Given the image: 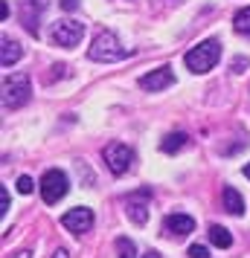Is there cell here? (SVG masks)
Listing matches in <instances>:
<instances>
[{"label":"cell","instance_id":"1","mask_svg":"<svg viewBox=\"0 0 250 258\" xmlns=\"http://www.w3.org/2000/svg\"><path fill=\"white\" fill-rule=\"evenodd\" d=\"M128 52L122 49V44H119V38L111 32V29H99L93 35V44H90V49H87V58L90 61H99V64H114V61L125 58Z\"/></svg>","mask_w":250,"mask_h":258},{"label":"cell","instance_id":"2","mask_svg":"<svg viewBox=\"0 0 250 258\" xmlns=\"http://www.w3.org/2000/svg\"><path fill=\"white\" fill-rule=\"evenodd\" d=\"M183 61H186V67H189L195 76H204V73H210L221 61V44L215 41V38H210V41H201L198 47H192L186 55H183Z\"/></svg>","mask_w":250,"mask_h":258},{"label":"cell","instance_id":"3","mask_svg":"<svg viewBox=\"0 0 250 258\" xmlns=\"http://www.w3.org/2000/svg\"><path fill=\"white\" fill-rule=\"evenodd\" d=\"M29 93H32V87H29V76L26 73H12V76L3 79V107L6 110L24 107L29 102Z\"/></svg>","mask_w":250,"mask_h":258},{"label":"cell","instance_id":"4","mask_svg":"<svg viewBox=\"0 0 250 258\" xmlns=\"http://www.w3.org/2000/svg\"><path fill=\"white\" fill-rule=\"evenodd\" d=\"M38 188H41V198H44V203H59L64 195H67V188H70V180H67V174L64 171H59V168H49V171H44V177H41V183H38Z\"/></svg>","mask_w":250,"mask_h":258},{"label":"cell","instance_id":"5","mask_svg":"<svg viewBox=\"0 0 250 258\" xmlns=\"http://www.w3.org/2000/svg\"><path fill=\"white\" fill-rule=\"evenodd\" d=\"M105 163H108V171L114 177L128 174V171H131V163H134L131 145H125V142H111L105 148Z\"/></svg>","mask_w":250,"mask_h":258},{"label":"cell","instance_id":"6","mask_svg":"<svg viewBox=\"0 0 250 258\" xmlns=\"http://www.w3.org/2000/svg\"><path fill=\"white\" fill-rule=\"evenodd\" d=\"M49 38H53V44H56V47H76V44L84 38V24L70 21V18L56 21L53 29H49Z\"/></svg>","mask_w":250,"mask_h":258},{"label":"cell","instance_id":"7","mask_svg":"<svg viewBox=\"0 0 250 258\" xmlns=\"http://www.w3.org/2000/svg\"><path fill=\"white\" fill-rule=\"evenodd\" d=\"M61 223H64V229H70V232H76V235L90 232V226H93V209L76 206V209H70L61 218Z\"/></svg>","mask_w":250,"mask_h":258},{"label":"cell","instance_id":"8","mask_svg":"<svg viewBox=\"0 0 250 258\" xmlns=\"http://www.w3.org/2000/svg\"><path fill=\"white\" fill-rule=\"evenodd\" d=\"M125 212H128L131 223L143 226V223L148 221V191H145V188H140V191L128 195V198H125Z\"/></svg>","mask_w":250,"mask_h":258},{"label":"cell","instance_id":"9","mask_svg":"<svg viewBox=\"0 0 250 258\" xmlns=\"http://www.w3.org/2000/svg\"><path fill=\"white\" fill-rule=\"evenodd\" d=\"M140 84H143V90H148V93H155V90H166L169 84H175V73H172V67H157V70L145 73L143 79H140Z\"/></svg>","mask_w":250,"mask_h":258},{"label":"cell","instance_id":"10","mask_svg":"<svg viewBox=\"0 0 250 258\" xmlns=\"http://www.w3.org/2000/svg\"><path fill=\"white\" fill-rule=\"evenodd\" d=\"M163 229L172 235H189L192 229H195V221H192L189 215H180V212H175V215H169L166 221H163Z\"/></svg>","mask_w":250,"mask_h":258},{"label":"cell","instance_id":"11","mask_svg":"<svg viewBox=\"0 0 250 258\" xmlns=\"http://www.w3.org/2000/svg\"><path fill=\"white\" fill-rule=\"evenodd\" d=\"M21 55H24V47H21L18 41H12V38H6V41H3V49H0L3 67H15V64L21 61Z\"/></svg>","mask_w":250,"mask_h":258},{"label":"cell","instance_id":"12","mask_svg":"<svg viewBox=\"0 0 250 258\" xmlns=\"http://www.w3.org/2000/svg\"><path fill=\"white\" fill-rule=\"evenodd\" d=\"M221 203H224V209L230 212V215H244V200H241V195H238L233 186H227L224 191H221Z\"/></svg>","mask_w":250,"mask_h":258},{"label":"cell","instance_id":"13","mask_svg":"<svg viewBox=\"0 0 250 258\" xmlns=\"http://www.w3.org/2000/svg\"><path fill=\"white\" fill-rule=\"evenodd\" d=\"M186 145H189V137L180 134V131H175V134H169L166 140L160 142V151L163 154H178V151H183Z\"/></svg>","mask_w":250,"mask_h":258},{"label":"cell","instance_id":"14","mask_svg":"<svg viewBox=\"0 0 250 258\" xmlns=\"http://www.w3.org/2000/svg\"><path fill=\"white\" fill-rule=\"evenodd\" d=\"M233 26H236L238 35L250 38V6H244V9H238L236 18H233Z\"/></svg>","mask_w":250,"mask_h":258},{"label":"cell","instance_id":"15","mask_svg":"<svg viewBox=\"0 0 250 258\" xmlns=\"http://www.w3.org/2000/svg\"><path fill=\"white\" fill-rule=\"evenodd\" d=\"M210 241H213L218 249H227V246L233 244V235L227 232L224 226H210Z\"/></svg>","mask_w":250,"mask_h":258},{"label":"cell","instance_id":"16","mask_svg":"<svg viewBox=\"0 0 250 258\" xmlns=\"http://www.w3.org/2000/svg\"><path fill=\"white\" fill-rule=\"evenodd\" d=\"M117 258H137V246H134L131 238H119L117 241Z\"/></svg>","mask_w":250,"mask_h":258},{"label":"cell","instance_id":"17","mask_svg":"<svg viewBox=\"0 0 250 258\" xmlns=\"http://www.w3.org/2000/svg\"><path fill=\"white\" fill-rule=\"evenodd\" d=\"M18 191H21V195H32V191H35V183H32V177H18Z\"/></svg>","mask_w":250,"mask_h":258},{"label":"cell","instance_id":"18","mask_svg":"<svg viewBox=\"0 0 250 258\" xmlns=\"http://www.w3.org/2000/svg\"><path fill=\"white\" fill-rule=\"evenodd\" d=\"M9 206H12V198H9V191H6V188L0 186V218L9 212Z\"/></svg>","mask_w":250,"mask_h":258},{"label":"cell","instance_id":"19","mask_svg":"<svg viewBox=\"0 0 250 258\" xmlns=\"http://www.w3.org/2000/svg\"><path fill=\"white\" fill-rule=\"evenodd\" d=\"M189 258H210V249L201 244H195V246H189Z\"/></svg>","mask_w":250,"mask_h":258},{"label":"cell","instance_id":"20","mask_svg":"<svg viewBox=\"0 0 250 258\" xmlns=\"http://www.w3.org/2000/svg\"><path fill=\"white\" fill-rule=\"evenodd\" d=\"M61 9L64 12H76L79 9V0H61Z\"/></svg>","mask_w":250,"mask_h":258},{"label":"cell","instance_id":"21","mask_svg":"<svg viewBox=\"0 0 250 258\" xmlns=\"http://www.w3.org/2000/svg\"><path fill=\"white\" fill-rule=\"evenodd\" d=\"M9 15H12V9H9V3H6V0H3V3H0V21H6V18H9Z\"/></svg>","mask_w":250,"mask_h":258},{"label":"cell","instance_id":"22","mask_svg":"<svg viewBox=\"0 0 250 258\" xmlns=\"http://www.w3.org/2000/svg\"><path fill=\"white\" fill-rule=\"evenodd\" d=\"M244 67H247V61H244V58H236V61H233V73H241Z\"/></svg>","mask_w":250,"mask_h":258},{"label":"cell","instance_id":"23","mask_svg":"<svg viewBox=\"0 0 250 258\" xmlns=\"http://www.w3.org/2000/svg\"><path fill=\"white\" fill-rule=\"evenodd\" d=\"M53 258H70V252H67V249L61 246V249H56V255H53Z\"/></svg>","mask_w":250,"mask_h":258},{"label":"cell","instance_id":"24","mask_svg":"<svg viewBox=\"0 0 250 258\" xmlns=\"http://www.w3.org/2000/svg\"><path fill=\"white\" fill-rule=\"evenodd\" d=\"M143 258H163V255H160V252H155V249H148V252H145Z\"/></svg>","mask_w":250,"mask_h":258},{"label":"cell","instance_id":"25","mask_svg":"<svg viewBox=\"0 0 250 258\" xmlns=\"http://www.w3.org/2000/svg\"><path fill=\"white\" fill-rule=\"evenodd\" d=\"M15 258H32V252H29V249H24V252H18Z\"/></svg>","mask_w":250,"mask_h":258},{"label":"cell","instance_id":"26","mask_svg":"<svg viewBox=\"0 0 250 258\" xmlns=\"http://www.w3.org/2000/svg\"><path fill=\"white\" fill-rule=\"evenodd\" d=\"M244 177H247V180H250V163L244 165Z\"/></svg>","mask_w":250,"mask_h":258}]
</instances>
